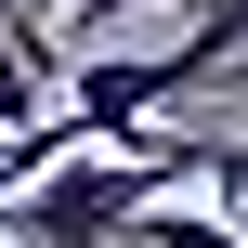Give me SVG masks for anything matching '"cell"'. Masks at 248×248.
I'll list each match as a JSON object with an SVG mask.
<instances>
[{
    "mask_svg": "<svg viewBox=\"0 0 248 248\" xmlns=\"http://www.w3.org/2000/svg\"><path fill=\"white\" fill-rule=\"evenodd\" d=\"M170 196L157 157H118V144H65L26 196H13V248H131V209Z\"/></svg>",
    "mask_w": 248,
    "mask_h": 248,
    "instance_id": "obj_1",
    "label": "cell"
},
{
    "mask_svg": "<svg viewBox=\"0 0 248 248\" xmlns=\"http://www.w3.org/2000/svg\"><path fill=\"white\" fill-rule=\"evenodd\" d=\"M131 248H248V235L196 222V209H170V196H144V209H131Z\"/></svg>",
    "mask_w": 248,
    "mask_h": 248,
    "instance_id": "obj_2",
    "label": "cell"
},
{
    "mask_svg": "<svg viewBox=\"0 0 248 248\" xmlns=\"http://www.w3.org/2000/svg\"><path fill=\"white\" fill-rule=\"evenodd\" d=\"M118 13H157V0H78V39H92V26H118Z\"/></svg>",
    "mask_w": 248,
    "mask_h": 248,
    "instance_id": "obj_3",
    "label": "cell"
},
{
    "mask_svg": "<svg viewBox=\"0 0 248 248\" xmlns=\"http://www.w3.org/2000/svg\"><path fill=\"white\" fill-rule=\"evenodd\" d=\"M26 13H65V0H0V26H26Z\"/></svg>",
    "mask_w": 248,
    "mask_h": 248,
    "instance_id": "obj_4",
    "label": "cell"
}]
</instances>
